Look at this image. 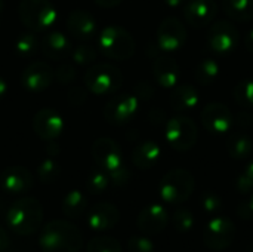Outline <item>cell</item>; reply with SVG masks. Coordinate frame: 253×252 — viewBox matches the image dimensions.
I'll list each match as a JSON object with an SVG mask.
<instances>
[{"label":"cell","mask_w":253,"mask_h":252,"mask_svg":"<svg viewBox=\"0 0 253 252\" xmlns=\"http://www.w3.org/2000/svg\"><path fill=\"white\" fill-rule=\"evenodd\" d=\"M216 12L218 4L215 0H188L184 4L185 21L196 28L209 25L215 19Z\"/></svg>","instance_id":"e0dca14e"},{"label":"cell","mask_w":253,"mask_h":252,"mask_svg":"<svg viewBox=\"0 0 253 252\" xmlns=\"http://www.w3.org/2000/svg\"><path fill=\"white\" fill-rule=\"evenodd\" d=\"M98 50L104 56L114 61H126L133 56L136 43L133 36L119 25H108L102 28L98 37Z\"/></svg>","instance_id":"3957f363"},{"label":"cell","mask_w":253,"mask_h":252,"mask_svg":"<svg viewBox=\"0 0 253 252\" xmlns=\"http://www.w3.org/2000/svg\"><path fill=\"white\" fill-rule=\"evenodd\" d=\"M87 100V91H86V86L82 88V86H71L70 91H68V101L73 104V105H82L83 102H86Z\"/></svg>","instance_id":"60d3db41"},{"label":"cell","mask_w":253,"mask_h":252,"mask_svg":"<svg viewBox=\"0 0 253 252\" xmlns=\"http://www.w3.org/2000/svg\"><path fill=\"white\" fill-rule=\"evenodd\" d=\"M236 238V224L227 217L212 218L203 232V244L211 251H224L231 247Z\"/></svg>","instance_id":"ba28073f"},{"label":"cell","mask_w":253,"mask_h":252,"mask_svg":"<svg viewBox=\"0 0 253 252\" xmlns=\"http://www.w3.org/2000/svg\"><path fill=\"white\" fill-rule=\"evenodd\" d=\"M98 55H99L98 48H95L92 45H87V43L79 45L71 52V56H73V61H74L76 65H89V64H93L98 59Z\"/></svg>","instance_id":"d6a6232c"},{"label":"cell","mask_w":253,"mask_h":252,"mask_svg":"<svg viewBox=\"0 0 253 252\" xmlns=\"http://www.w3.org/2000/svg\"><path fill=\"white\" fill-rule=\"evenodd\" d=\"M199 104V92L190 83H182L173 88L170 105L175 111H188Z\"/></svg>","instance_id":"cb8c5ba5"},{"label":"cell","mask_w":253,"mask_h":252,"mask_svg":"<svg viewBox=\"0 0 253 252\" xmlns=\"http://www.w3.org/2000/svg\"><path fill=\"white\" fill-rule=\"evenodd\" d=\"M227 153L236 160L249 159L253 153V140L245 132H234L227 140Z\"/></svg>","instance_id":"d4e9b609"},{"label":"cell","mask_w":253,"mask_h":252,"mask_svg":"<svg viewBox=\"0 0 253 252\" xmlns=\"http://www.w3.org/2000/svg\"><path fill=\"white\" fill-rule=\"evenodd\" d=\"M138 229L144 235H159L169 224V214L165 206L153 203L145 206L138 215Z\"/></svg>","instance_id":"ac0fdd59"},{"label":"cell","mask_w":253,"mask_h":252,"mask_svg":"<svg viewBox=\"0 0 253 252\" xmlns=\"http://www.w3.org/2000/svg\"><path fill=\"white\" fill-rule=\"evenodd\" d=\"M42 52L55 61H62L68 58L73 52L71 40L61 31H50L47 33L40 42Z\"/></svg>","instance_id":"44dd1931"},{"label":"cell","mask_w":253,"mask_h":252,"mask_svg":"<svg viewBox=\"0 0 253 252\" xmlns=\"http://www.w3.org/2000/svg\"><path fill=\"white\" fill-rule=\"evenodd\" d=\"M219 73H221L219 64L213 58H205V59L199 61V64L196 65L194 77L199 85L209 86L218 79Z\"/></svg>","instance_id":"83f0119b"},{"label":"cell","mask_w":253,"mask_h":252,"mask_svg":"<svg viewBox=\"0 0 253 252\" xmlns=\"http://www.w3.org/2000/svg\"><path fill=\"white\" fill-rule=\"evenodd\" d=\"M110 186V177L108 172L101 169L99 166L93 168L89 175L86 177V190L92 195H101L104 193Z\"/></svg>","instance_id":"f1b7e54d"},{"label":"cell","mask_w":253,"mask_h":252,"mask_svg":"<svg viewBox=\"0 0 253 252\" xmlns=\"http://www.w3.org/2000/svg\"><path fill=\"white\" fill-rule=\"evenodd\" d=\"M187 42V30L178 18H166L157 28V43L165 52L179 50Z\"/></svg>","instance_id":"4fadbf2b"},{"label":"cell","mask_w":253,"mask_h":252,"mask_svg":"<svg viewBox=\"0 0 253 252\" xmlns=\"http://www.w3.org/2000/svg\"><path fill=\"white\" fill-rule=\"evenodd\" d=\"M61 208H62V212H64L65 217H68L71 220H77V218H80L86 212V209H87V199L83 195V192L71 190V192H68L64 196Z\"/></svg>","instance_id":"484cf974"},{"label":"cell","mask_w":253,"mask_h":252,"mask_svg":"<svg viewBox=\"0 0 253 252\" xmlns=\"http://www.w3.org/2000/svg\"><path fill=\"white\" fill-rule=\"evenodd\" d=\"M123 0H95V3L99 6V7H104V9H111V7H116L122 3Z\"/></svg>","instance_id":"f6af8a7d"},{"label":"cell","mask_w":253,"mask_h":252,"mask_svg":"<svg viewBox=\"0 0 253 252\" xmlns=\"http://www.w3.org/2000/svg\"><path fill=\"white\" fill-rule=\"evenodd\" d=\"M221 7L234 21L248 22L253 19V0H222Z\"/></svg>","instance_id":"4316f807"},{"label":"cell","mask_w":253,"mask_h":252,"mask_svg":"<svg viewBox=\"0 0 253 252\" xmlns=\"http://www.w3.org/2000/svg\"><path fill=\"white\" fill-rule=\"evenodd\" d=\"M135 92H136V98H150L153 95V88L148 85V83H139L136 88H135Z\"/></svg>","instance_id":"7bdbcfd3"},{"label":"cell","mask_w":253,"mask_h":252,"mask_svg":"<svg viewBox=\"0 0 253 252\" xmlns=\"http://www.w3.org/2000/svg\"><path fill=\"white\" fill-rule=\"evenodd\" d=\"M120 221V211L116 205L108 202L96 203L87 214V226L90 230L102 233L111 230Z\"/></svg>","instance_id":"d6986e66"},{"label":"cell","mask_w":253,"mask_h":252,"mask_svg":"<svg viewBox=\"0 0 253 252\" xmlns=\"http://www.w3.org/2000/svg\"><path fill=\"white\" fill-rule=\"evenodd\" d=\"M21 22L31 31H43L58 19V12L50 0H21L18 6Z\"/></svg>","instance_id":"5b68a950"},{"label":"cell","mask_w":253,"mask_h":252,"mask_svg":"<svg viewBox=\"0 0 253 252\" xmlns=\"http://www.w3.org/2000/svg\"><path fill=\"white\" fill-rule=\"evenodd\" d=\"M108 177H110V183L111 184H114L117 187H123V186H126L129 183L130 172H129V169L125 165H122L119 169H116L113 172H108Z\"/></svg>","instance_id":"ab89813d"},{"label":"cell","mask_w":253,"mask_h":252,"mask_svg":"<svg viewBox=\"0 0 253 252\" xmlns=\"http://www.w3.org/2000/svg\"><path fill=\"white\" fill-rule=\"evenodd\" d=\"M202 123L213 135L227 134L234 123L230 108L222 102H209L202 110Z\"/></svg>","instance_id":"7c38bea8"},{"label":"cell","mask_w":253,"mask_h":252,"mask_svg":"<svg viewBox=\"0 0 253 252\" xmlns=\"http://www.w3.org/2000/svg\"><path fill=\"white\" fill-rule=\"evenodd\" d=\"M200 206L208 214H216L222 208V199L213 192H205L200 196Z\"/></svg>","instance_id":"d590c367"},{"label":"cell","mask_w":253,"mask_h":252,"mask_svg":"<svg viewBox=\"0 0 253 252\" xmlns=\"http://www.w3.org/2000/svg\"><path fill=\"white\" fill-rule=\"evenodd\" d=\"M62 129H64L62 116L53 108L49 107L40 108L33 117V131L39 138L44 141L58 138L62 134Z\"/></svg>","instance_id":"5bb4252c"},{"label":"cell","mask_w":253,"mask_h":252,"mask_svg":"<svg viewBox=\"0 0 253 252\" xmlns=\"http://www.w3.org/2000/svg\"><path fill=\"white\" fill-rule=\"evenodd\" d=\"M92 156L101 169L113 172L123 165V156L120 146L108 137H99L92 144Z\"/></svg>","instance_id":"8fae6325"},{"label":"cell","mask_w":253,"mask_h":252,"mask_svg":"<svg viewBox=\"0 0 253 252\" xmlns=\"http://www.w3.org/2000/svg\"><path fill=\"white\" fill-rule=\"evenodd\" d=\"M196 180L187 169L176 168L163 175L159 184L160 198L170 205H179L190 199L194 192Z\"/></svg>","instance_id":"277c9868"},{"label":"cell","mask_w":253,"mask_h":252,"mask_svg":"<svg viewBox=\"0 0 253 252\" xmlns=\"http://www.w3.org/2000/svg\"><path fill=\"white\" fill-rule=\"evenodd\" d=\"M172 224L178 233H188L194 227V215L188 208H179L172 215Z\"/></svg>","instance_id":"e575fe53"},{"label":"cell","mask_w":253,"mask_h":252,"mask_svg":"<svg viewBox=\"0 0 253 252\" xmlns=\"http://www.w3.org/2000/svg\"><path fill=\"white\" fill-rule=\"evenodd\" d=\"M153 74L156 82L166 89H172L178 86L181 80V71L176 61L169 56H160L154 61Z\"/></svg>","instance_id":"7402d4cb"},{"label":"cell","mask_w":253,"mask_h":252,"mask_svg":"<svg viewBox=\"0 0 253 252\" xmlns=\"http://www.w3.org/2000/svg\"><path fill=\"white\" fill-rule=\"evenodd\" d=\"M162 157V149L156 141H142L132 151V162L138 169L148 171L157 165Z\"/></svg>","instance_id":"603a6c76"},{"label":"cell","mask_w":253,"mask_h":252,"mask_svg":"<svg viewBox=\"0 0 253 252\" xmlns=\"http://www.w3.org/2000/svg\"><path fill=\"white\" fill-rule=\"evenodd\" d=\"M169 7H173V9H176V7H184V4L187 3V0H163Z\"/></svg>","instance_id":"7dc6e473"},{"label":"cell","mask_w":253,"mask_h":252,"mask_svg":"<svg viewBox=\"0 0 253 252\" xmlns=\"http://www.w3.org/2000/svg\"><path fill=\"white\" fill-rule=\"evenodd\" d=\"M84 86L95 95H110L119 91L123 83L122 71L107 62H98L84 73Z\"/></svg>","instance_id":"8992f818"},{"label":"cell","mask_w":253,"mask_h":252,"mask_svg":"<svg viewBox=\"0 0 253 252\" xmlns=\"http://www.w3.org/2000/svg\"><path fill=\"white\" fill-rule=\"evenodd\" d=\"M1 7H3V0H0V12H1Z\"/></svg>","instance_id":"681fc988"},{"label":"cell","mask_w":253,"mask_h":252,"mask_svg":"<svg viewBox=\"0 0 253 252\" xmlns=\"http://www.w3.org/2000/svg\"><path fill=\"white\" fill-rule=\"evenodd\" d=\"M7 94V83L4 82L3 77H0V100H3Z\"/></svg>","instance_id":"c3c4849f"},{"label":"cell","mask_w":253,"mask_h":252,"mask_svg":"<svg viewBox=\"0 0 253 252\" xmlns=\"http://www.w3.org/2000/svg\"><path fill=\"white\" fill-rule=\"evenodd\" d=\"M55 79V70L44 61H34L28 64L21 76V82L25 89L31 92H42L52 85Z\"/></svg>","instance_id":"9a60e30c"},{"label":"cell","mask_w":253,"mask_h":252,"mask_svg":"<svg viewBox=\"0 0 253 252\" xmlns=\"http://www.w3.org/2000/svg\"><path fill=\"white\" fill-rule=\"evenodd\" d=\"M234 98L243 108H253V80H242L234 88Z\"/></svg>","instance_id":"836d02e7"},{"label":"cell","mask_w":253,"mask_h":252,"mask_svg":"<svg viewBox=\"0 0 253 252\" xmlns=\"http://www.w3.org/2000/svg\"><path fill=\"white\" fill-rule=\"evenodd\" d=\"M67 28L73 37L79 40H90L96 34L98 24L90 12L76 9L67 18Z\"/></svg>","instance_id":"ffe728a7"},{"label":"cell","mask_w":253,"mask_h":252,"mask_svg":"<svg viewBox=\"0 0 253 252\" xmlns=\"http://www.w3.org/2000/svg\"><path fill=\"white\" fill-rule=\"evenodd\" d=\"M129 252H154V244L148 236L135 235L127 241Z\"/></svg>","instance_id":"8d00e7d4"},{"label":"cell","mask_w":253,"mask_h":252,"mask_svg":"<svg viewBox=\"0 0 253 252\" xmlns=\"http://www.w3.org/2000/svg\"><path fill=\"white\" fill-rule=\"evenodd\" d=\"M6 221L19 236L34 235L43 223V206L36 198H19L7 209Z\"/></svg>","instance_id":"7a4b0ae2"},{"label":"cell","mask_w":253,"mask_h":252,"mask_svg":"<svg viewBox=\"0 0 253 252\" xmlns=\"http://www.w3.org/2000/svg\"><path fill=\"white\" fill-rule=\"evenodd\" d=\"M166 141L176 151L191 150L199 138L197 125L187 116H175L166 125Z\"/></svg>","instance_id":"52a82bcc"},{"label":"cell","mask_w":253,"mask_h":252,"mask_svg":"<svg viewBox=\"0 0 253 252\" xmlns=\"http://www.w3.org/2000/svg\"><path fill=\"white\" fill-rule=\"evenodd\" d=\"M77 73H76V67L71 62H62L59 64V67L55 70V77L59 83L62 85H70L74 82Z\"/></svg>","instance_id":"74e56055"},{"label":"cell","mask_w":253,"mask_h":252,"mask_svg":"<svg viewBox=\"0 0 253 252\" xmlns=\"http://www.w3.org/2000/svg\"><path fill=\"white\" fill-rule=\"evenodd\" d=\"M240 42L239 30L230 21H218L208 30V48L219 55L233 52Z\"/></svg>","instance_id":"9c48e42d"},{"label":"cell","mask_w":253,"mask_h":252,"mask_svg":"<svg viewBox=\"0 0 253 252\" xmlns=\"http://www.w3.org/2000/svg\"><path fill=\"white\" fill-rule=\"evenodd\" d=\"M61 175V166L53 159H44L37 166V178L42 184H52Z\"/></svg>","instance_id":"f546056e"},{"label":"cell","mask_w":253,"mask_h":252,"mask_svg":"<svg viewBox=\"0 0 253 252\" xmlns=\"http://www.w3.org/2000/svg\"><path fill=\"white\" fill-rule=\"evenodd\" d=\"M139 101L136 95L130 94H120L108 100L104 107V117L111 125H125L129 123L136 111H138Z\"/></svg>","instance_id":"30bf717a"},{"label":"cell","mask_w":253,"mask_h":252,"mask_svg":"<svg viewBox=\"0 0 253 252\" xmlns=\"http://www.w3.org/2000/svg\"><path fill=\"white\" fill-rule=\"evenodd\" d=\"M39 50V40L33 33H22L15 40V52L22 58H30Z\"/></svg>","instance_id":"4dcf8cb0"},{"label":"cell","mask_w":253,"mask_h":252,"mask_svg":"<svg viewBox=\"0 0 253 252\" xmlns=\"http://www.w3.org/2000/svg\"><path fill=\"white\" fill-rule=\"evenodd\" d=\"M245 46H246V49L253 53V28L246 34V37H245Z\"/></svg>","instance_id":"bcb514c9"},{"label":"cell","mask_w":253,"mask_h":252,"mask_svg":"<svg viewBox=\"0 0 253 252\" xmlns=\"http://www.w3.org/2000/svg\"><path fill=\"white\" fill-rule=\"evenodd\" d=\"M39 247L43 252H79L83 247V235L73 223L53 220L42 229Z\"/></svg>","instance_id":"6da1fadb"},{"label":"cell","mask_w":253,"mask_h":252,"mask_svg":"<svg viewBox=\"0 0 253 252\" xmlns=\"http://www.w3.org/2000/svg\"><path fill=\"white\" fill-rule=\"evenodd\" d=\"M237 215L243 220H251L253 218V193L249 199L242 202L237 208Z\"/></svg>","instance_id":"b9f144b4"},{"label":"cell","mask_w":253,"mask_h":252,"mask_svg":"<svg viewBox=\"0 0 253 252\" xmlns=\"http://www.w3.org/2000/svg\"><path fill=\"white\" fill-rule=\"evenodd\" d=\"M236 187L240 193H249L253 190V160L245 168V171L239 175Z\"/></svg>","instance_id":"f35d334b"},{"label":"cell","mask_w":253,"mask_h":252,"mask_svg":"<svg viewBox=\"0 0 253 252\" xmlns=\"http://www.w3.org/2000/svg\"><path fill=\"white\" fill-rule=\"evenodd\" d=\"M9 245H10V238H9V235H7V232H6L3 227H0V252L7 251Z\"/></svg>","instance_id":"ee69618b"},{"label":"cell","mask_w":253,"mask_h":252,"mask_svg":"<svg viewBox=\"0 0 253 252\" xmlns=\"http://www.w3.org/2000/svg\"><path fill=\"white\" fill-rule=\"evenodd\" d=\"M31 172L19 165L9 166L0 174V189L9 195H24L33 187Z\"/></svg>","instance_id":"2e32d148"},{"label":"cell","mask_w":253,"mask_h":252,"mask_svg":"<svg viewBox=\"0 0 253 252\" xmlns=\"http://www.w3.org/2000/svg\"><path fill=\"white\" fill-rule=\"evenodd\" d=\"M86 252H123V250L117 239L111 236H96L87 244Z\"/></svg>","instance_id":"1f68e13d"},{"label":"cell","mask_w":253,"mask_h":252,"mask_svg":"<svg viewBox=\"0 0 253 252\" xmlns=\"http://www.w3.org/2000/svg\"><path fill=\"white\" fill-rule=\"evenodd\" d=\"M4 252H7V251H4Z\"/></svg>","instance_id":"f907efd6"}]
</instances>
